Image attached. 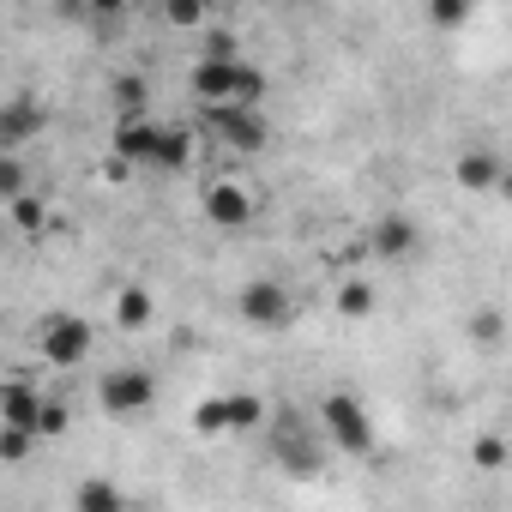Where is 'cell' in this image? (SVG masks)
<instances>
[{"label":"cell","mask_w":512,"mask_h":512,"mask_svg":"<svg viewBox=\"0 0 512 512\" xmlns=\"http://www.w3.org/2000/svg\"><path fill=\"white\" fill-rule=\"evenodd\" d=\"M187 91H193L205 109H260L266 73L253 67V61H193Z\"/></svg>","instance_id":"cell-1"},{"label":"cell","mask_w":512,"mask_h":512,"mask_svg":"<svg viewBox=\"0 0 512 512\" xmlns=\"http://www.w3.org/2000/svg\"><path fill=\"white\" fill-rule=\"evenodd\" d=\"M266 434H272V452H278V464L290 470V476H320V464H326V434H314L308 428V416L302 410H272V422H266Z\"/></svg>","instance_id":"cell-2"},{"label":"cell","mask_w":512,"mask_h":512,"mask_svg":"<svg viewBox=\"0 0 512 512\" xmlns=\"http://www.w3.org/2000/svg\"><path fill=\"white\" fill-rule=\"evenodd\" d=\"M320 434H326L338 452H350V458H368V452H374V416H368V404H362L356 392H326V404H320Z\"/></svg>","instance_id":"cell-3"},{"label":"cell","mask_w":512,"mask_h":512,"mask_svg":"<svg viewBox=\"0 0 512 512\" xmlns=\"http://www.w3.org/2000/svg\"><path fill=\"white\" fill-rule=\"evenodd\" d=\"M91 344H97V332L85 314H43L37 320V350L49 368H79L91 356Z\"/></svg>","instance_id":"cell-4"},{"label":"cell","mask_w":512,"mask_h":512,"mask_svg":"<svg viewBox=\"0 0 512 512\" xmlns=\"http://www.w3.org/2000/svg\"><path fill=\"white\" fill-rule=\"evenodd\" d=\"M235 314H241V326L278 332V326H290L296 302H290V290H284L278 278H253V284H241V296H235Z\"/></svg>","instance_id":"cell-5"},{"label":"cell","mask_w":512,"mask_h":512,"mask_svg":"<svg viewBox=\"0 0 512 512\" xmlns=\"http://www.w3.org/2000/svg\"><path fill=\"white\" fill-rule=\"evenodd\" d=\"M97 398H103L109 416H145L151 398H157V380H151L145 368H109V374L97 380Z\"/></svg>","instance_id":"cell-6"},{"label":"cell","mask_w":512,"mask_h":512,"mask_svg":"<svg viewBox=\"0 0 512 512\" xmlns=\"http://www.w3.org/2000/svg\"><path fill=\"white\" fill-rule=\"evenodd\" d=\"M211 127H217V139L229 145V151H266V139H272V127H266V115L260 109H211Z\"/></svg>","instance_id":"cell-7"},{"label":"cell","mask_w":512,"mask_h":512,"mask_svg":"<svg viewBox=\"0 0 512 512\" xmlns=\"http://www.w3.org/2000/svg\"><path fill=\"white\" fill-rule=\"evenodd\" d=\"M49 127V115L37 109V97H7V103H0V151H25L37 133Z\"/></svg>","instance_id":"cell-8"},{"label":"cell","mask_w":512,"mask_h":512,"mask_svg":"<svg viewBox=\"0 0 512 512\" xmlns=\"http://www.w3.org/2000/svg\"><path fill=\"white\" fill-rule=\"evenodd\" d=\"M416 241H422V229L404 211H386V217L368 223V253H374V260H410Z\"/></svg>","instance_id":"cell-9"},{"label":"cell","mask_w":512,"mask_h":512,"mask_svg":"<svg viewBox=\"0 0 512 512\" xmlns=\"http://www.w3.org/2000/svg\"><path fill=\"white\" fill-rule=\"evenodd\" d=\"M452 175H458V187H464V193H500L506 163H500V151H494V145H464V151H458V163H452Z\"/></svg>","instance_id":"cell-10"},{"label":"cell","mask_w":512,"mask_h":512,"mask_svg":"<svg viewBox=\"0 0 512 512\" xmlns=\"http://www.w3.org/2000/svg\"><path fill=\"white\" fill-rule=\"evenodd\" d=\"M199 205H205V223L211 229H247L253 223V193L235 187V181H211Z\"/></svg>","instance_id":"cell-11"},{"label":"cell","mask_w":512,"mask_h":512,"mask_svg":"<svg viewBox=\"0 0 512 512\" xmlns=\"http://www.w3.org/2000/svg\"><path fill=\"white\" fill-rule=\"evenodd\" d=\"M163 133H169V127H157L151 115H145V121H121V127H115V157H121V163H157Z\"/></svg>","instance_id":"cell-12"},{"label":"cell","mask_w":512,"mask_h":512,"mask_svg":"<svg viewBox=\"0 0 512 512\" xmlns=\"http://www.w3.org/2000/svg\"><path fill=\"white\" fill-rule=\"evenodd\" d=\"M43 392H31V380H7V392H0V422L7 428H31L37 434V416H43ZM43 440V434H37Z\"/></svg>","instance_id":"cell-13"},{"label":"cell","mask_w":512,"mask_h":512,"mask_svg":"<svg viewBox=\"0 0 512 512\" xmlns=\"http://www.w3.org/2000/svg\"><path fill=\"white\" fill-rule=\"evenodd\" d=\"M73 512H127V494L115 476H85L73 494Z\"/></svg>","instance_id":"cell-14"},{"label":"cell","mask_w":512,"mask_h":512,"mask_svg":"<svg viewBox=\"0 0 512 512\" xmlns=\"http://www.w3.org/2000/svg\"><path fill=\"white\" fill-rule=\"evenodd\" d=\"M151 320H157V302H151V290H139V284L115 290V326H121V332H145Z\"/></svg>","instance_id":"cell-15"},{"label":"cell","mask_w":512,"mask_h":512,"mask_svg":"<svg viewBox=\"0 0 512 512\" xmlns=\"http://www.w3.org/2000/svg\"><path fill=\"white\" fill-rule=\"evenodd\" d=\"M223 404H229V434H260V428L272 422V410L253 398V392H229Z\"/></svg>","instance_id":"cell-16"},{"label":"cell","mask_w":512,"mask_h":512,"mask_svg":"<svg viewBox=\"0 0 512 512\" xmlns=\"http://www.w3.org/2000/svg\"><path fill=\"white\" fill-rule=\"evenodd\" d=\"M145 97H151L145 73H121V79H115V103H121V121H145Z\"/></svg>","instance_id":"cell-17"},{"label":"cell","mask_w":512,"mask_h":512,"mask_svg":"<svg viewBox=\"0 0 512 512\" xmlns=\"http://www.w3.org/2000/svg\"><path fill=\"white\" fill-rule=\"evenodd\" d=\"M338 314H344V320H368V314H374V284H368V278L338 284Z\"/></svg>","instance_id":"cell-18"},{"label":"cell","mask_w":512,"mask_h":512,"mask_svg":"<svg viewBox=\"0 0 512 512\" xmlns=\"http://www.w3.org/2000/svg\"><path fill=\"white\" fill-rule=\"evenodd\" d=\"M470 338H476L482 350H500V344H506V314H500V308H476V314H470Z\"/></svg>","instance_id":"cell-19"},{"label":"cell","mask_w":512,"mask_h":512,"mask_svg":"<svg viewBox=\"0 0 512 512\" xmlns=\"http://www.w3.org/2000/svg\"><path fill=\"white\" fill-rule=\"evenodd\" d=\"M193 434H199V440H223V434H229V404H223V398H205V404L193 410Z\"/></svg>","instance_id":"cell-20"},{"label":"cell","mask_w":512,"mask_h":512,"mask_svg":"<svg viewBox=\"0 0 512 512\" xmlns=\"http://www.w3.org/2000/svg\"><path fill=\"white\" fill-rule=\"evenodd\" d=\"M193 163V133L187 127H169L163 133V151H157V169H187Z\"/></svg>","instance_id":"cell-21"},{"label":"cell","mask_w":512,"mask_h":512,"mask_svg":"<svg viewBox=\"0 0 512 512\" xmlns=\"http://www.w3.org/2000/svg\"><path fill=\"white\" fill-rule=\"evenodd\" d=\"M25 193H31V187H25V157H19V151H0V199L13 205V199H25Z\"/></svg>","instance_id":"cell-22"},{"label":"cell","mask_w":512,"mask_h":512,"mask_svg":"<svg viewBox=\"0 0 512 512\" xmlns=\"http://www.w3.org/2000/svg\"><path fill=\"white\" fill-rule=\"evenodd\" d=\"M470 464L476 470H506V440L500 434H476L470 440Z\"/></svg>","instance_id":"cell-23"},{"label":"cell","mask_w":512,"mask_h":512,"mask_svg":"<svg viewBox=\"0 0 512 512\" xmlns=\"http://www.w3.org/2000/svg\"><path fill=\"white\" fill-rule=\"evenodd\" d=\"M7 211H13V223H19V229H25V235H37V229H43V223H49V205H43V199H37V193H25V199H13V205H7Z\"/></svg>","instance_id":"cell-24"},{"label":"cell","mask_w":512,"mask_h":512,"mask_svg":"<svg viewBox=\"0 0 512 512\" xmlns=\"http://www.w3.org/2000/svg\"><path fill=\"white\" fill-rule=\"evenodd\" d=\"M163 19H169L175 31H199V25H205V0H169Z\"/></svg>","instance_id":"cell-25"},{"label":"cell","mask_w":512,"mask_h":512,"mask_svg":"<svg viewBox=\"0 0 512 512\" xmlns=\"http://www.w3.org/2000/svg\"><path fill=\"white\" fill-rule=\"evenodd\" d=\"M31 446H37V434H31V428H0V458H7V464H25V458H31Z\"/></svg>","instance_id":"cell-26"},{"label":"cell","mask_w":512,"mask_h":512,"mask_svg":"<svg viewBox=\"0 0 512 512\" xmlns=\"http://www.w3.org/2000/svg\"><path fill=\"white\" fill-rule=\"evenodd\" d=\"M464 19H470L464 0H434V7H428V25H434V31H452V25H464Z\"/></svg>","instance_id":"cell-27"},{"label":"cell","mask_w":512,"mask_h":512,"mask_svg":"<svg viewBox=\"0 0 512 512\" xmlns=\"http://www.w3.org/2000/svg\"><path fill=\"white\" fill-rule=\"evenodd\" d=\"M199 61H241V49H235V37H229V31H205Z\"/></svg>","instance_id":"cell-28"},{"label":"cell","mask_w":512,"mask_h":512,"mask_svg":"<svg viewBox=\"0 0 512 512\" xmlns=\"http://www.w3.org/2000/svg\"><path fill=\"white\" fill-rule=\"evenodd\" d=\"M67 422H73V416H67V404H61V398H49V404H43V416H37V434H43V440H55V434H67Z\"/></svg>","instance_id":"cell-29"},{"label":"cell","mask_w":512,"mask_h":512,"mask_svg":"<svg viewBox=\"0 0 512 512\" xmlns=\"http://www.w3.org/2000/svg\"><path fill=\"white\" fill-rule=\"evenodd\" d=\"M500 199H512V169H506V181H500Z\"/></svg>","instance_id":"cell-30"}]
</instances>
